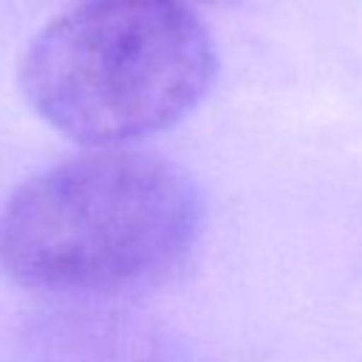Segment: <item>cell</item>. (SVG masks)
I'll list each match as a JSON object with an SVG mask.
<instances>
[{"label":"cell","instance_id":"2","mask_svg":"<svg viewBox=\"0 0 362 362\" xmlns=\"http://www.w3.org/2000/svg\"><path fill=\"white\" fill-rule=\"evenodd\" d=\"M215 48L189 8L88 3L28 45L20 82L31 107L82 144H124L184 119L215 79Z\"/></svg>","mask_w":362,"mask_h":362},{"label":"cell","instance_id":"3","mask_svg":"<svg viewBox=\"0 0 362 362\" xmlns=\"http://www.w3.org/2000/svg\"><path fill=\"white\" fill-rule=\"evenodd\" d=\"M90 3H102V0H90ZM147 3H170V6H181V8H195V6H209V3H221V0H147Z\"/></svg>","mask_w":362,"mask_h":362},{"label":"cell","instance_id":"1","mask_svg":"<svg viewBox=\"0 0 362 362\" xmlns=\"http://www.w3.org/2000/svg\"><path fill=\"white\" fill-rule=\"evenodd\" d=\"M198 226V192L181 167L150 153L102 150L17 189L0 226V260L31 288L122 291L178 272Z\"/></svg>","mask_w":362,"mask_h":362}]
</instances>
